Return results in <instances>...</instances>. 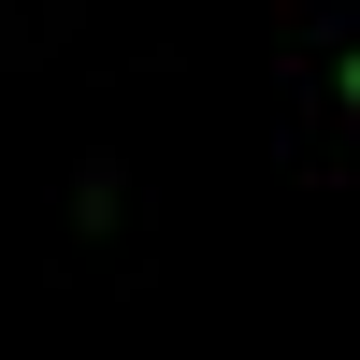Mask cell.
<instances>
[{"label":"cell","mask_w":360,"mask_h":360,"mask_svg":"<svg viewBox=\"0 0 360 360\" xmlns=\"http://www.w3.org/2000/svg\"><path fill=\"white\" fill-rule=\"evenodd\" d=\"M346 15H360V0H274V29H288V58H346Z\"/></svg>","instance_id":"cell-2"},{"label":"cell","mask_w":360,"mask_h":360,"mask_svg":"<svg viewBox=\"0 0 360 360\" xmlns=\"http://www.w3.org/2000/svg\"><path fill=\"white\" fill-rule=\"evenodd\" d=\"M288 159L346 173V58H288Z\"/></svg>","instance_id":"cell-1"}]
</instances>
